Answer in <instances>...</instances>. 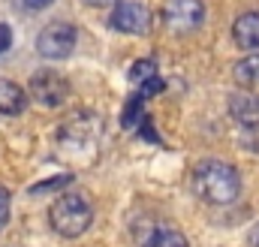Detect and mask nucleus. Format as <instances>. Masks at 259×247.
<instances>
[{
	"label": "nucleus",
	"mask_w": 259,
	"mask_h": 247,
	"mask_svg": "<svg viewBox=\"0 0 259 247\" xmlns=\"http://www.w3.org/2000/svg\"><path fill=\"white\" fill-rule=\"evenodd\" d=\"M75 39H78V33H75L72 24L55 21V24H49V27L36 36V52H39L42 58H49V61H64V58L72 55Z\"/></svg>",
	"instance_id": "39448f33"
},
{
	"label": "nucleus",
	"mask_w": 259,
	"mask_h": 247,
	"mask_svg": "<svg viewBox=\"0 0 259 247\" xmlns=\"http://www.w3.org/2000/svg\"><path fill=\"white\" fill-rule=\"evenodd\" d=\"M9 214H12V196H9V190L0 184V229L9 223Z\"/></svg>",
	"instance_id": "4468645a"
},
{
	"label": "nucleus",
	"mask_w": 259,
	"mask_h": 247,
	"mask_svg": "<svg viewBox=\"0 0 259 247\" xmlns=\"http://www.w3.org/2000/svg\"><path fill=\"white\" fill-rule=\"evenodd\" d=\"M202 21H205V6H202V0H169V3L163 6V24H166L172 33H178V36L199 30Z\"/></svg>",
	"instance_id": "20e7f679"
},
{
	"label": "nucleus",
	"mask_w": 259,
	"mask_h": 247,
	"mask_svg": "<svg viewBox=\"0 0 259 247\" xmlns=\"http://www.w3.org/2000/svg\"><path fill=\"white\" fill-rule=\"evenodd\" d=\"M52 229L64 238H78L94 223V205L81 193H61L49 208Z\"/></svg>",
	"instance_id": "f03ea898"
},
{
	"label": "nucleus",
	"mask_w": 259,
	"mask_h": 247,
	"mask_svg": "<svg viewBox=\"0 0 259 247\" xmlns=\"http://www.w3.org/2000/svg\"><path fill=\"white\" fill-rule=\"evenodd\" d=\"M247 244H250V247H259V223L250 229V235H247Z\"/></svg>",
	"instance_id": "a211bd4d"
},
{
	"label": "nucleus",
	"mask_w": 259,
	"mask_h": 247,
	"mask_svg": "<svg viewBox=\"0 0 259 247\" xmlns=\"http://www.w3.org/2000/svg\"><path fill=\"white\" fill-rule=\"evenodd\" d=\"M72 184V175H58V178H49L42 184L30 187V196H42V193H55V190H64V187Z\"/></svg>",
	"instance_id": "f8f14e48"
},
{
	"label": "nucleus",
	"mask_w": 259,
	"mask_h": 247,
	"mask_svg": "<svg viewBox=\"0 0 259 247\" xmlns=\"http://www.w3.org/2000/svg\"><path fill=\"white\" fill-rule=\"evenodd\" d=\"M55 0H24V6L27 9H46V6H52Z\"/></svg>",
	"instance_id": "dca6fc26"
},
{
	"label": "nucleus",
	"mask_w": 259,
	"mask_h": 247,
	"mask_svg": "<svg viewBox=\"0 0 259 247\" xmlns=\"http://www.w3.org/2000/svg\"><path fill=\"white\" fill-rule=\"evenodd\" d=\"M235 81L247 88H259V55H247L244 61L235 63Z\"/></svg>",
	"instance_id": "9b49d317"
},
{
	"label": "nucleus",
	"mask_w": 259,
	"mask_h": 247,
	"mask_svg": "<svg viewBox=\"0 0 259 247\" xmlns=\"http://www.w3.org/2000/svg\"><path fill=\"white\" fill-rule=\"evenodd\" d=\"M142 247H190V241L184 238V232H178L175 226H154L145 238Z\"/></svg>",
	"instance_id": "9d476101"
},
{
	"label": "nucleus",
	"mask_w": 259,
	"mask_h": 247,
	"mask_svg": "<svg viewBox=\"0 0 259 247\" xmlns=\"http://www.w3.org/2000/svg\"><path fill=\"white\" fill-rule=\"evenodd\" d=\"M193 190L208 205H229L241 196V175L223 160H202L193 169Z\"/></svg>",
	"instance_id": "f257e3e1"
},
{
	"label": "nucleus",
	"mask_w": 259,
	"mask_h": 247,
	"mask_svg": "<svg viewBox=\"0 0 259 247\" xmlns=\"http://www.w3.org/2000/svg\"><path fill=\"white\" fill-rule=\"evenodd\" d=\"M27 91H30V97H33L39 106L58 109V106H64L66 97H69V81H66L61 72H55V69H36V72L30 75Z\"/></svg>",
	"instance_id": "7ed1b4c3"
},
{
	"label": "nucleus",
	"mask_w": 259,
	"mask_h": 247,
	"mask_svg": "<svg viewBox=\"0 0 259 247\" xmlns=\"http://www.w3.org/2000/svg\"><path fill=\"white\" fill-rule=\"evenodd\" d=\"M109 24H112V30H118V33H133V36H139V33H148L151 15H148L145 3H136V0H121V3L112 9Z\"/></svg>",
	"instance_id": "423d86ee"
},
{
	"label": "nucleus",
	"mask_w": 259,
	"mask_h": 247,
	"mask_svg": "<svg viewBox=\"0 0 259 247\" xmlns=\"http://www.w3.org/2000/svg\"><path fill=\"white\" fill-rule=\"evenodd\" d=\"M27 109V94L15 85L0 78V115H21Z\"/></svg>",
	"instance_id": "1a4fd4ad"
},
{
	"label": "nucleus",
	"mask_w": 259,
	"mask_h": 247,
	"mask_svg": "<svg viewBox=\"0 0 259 247\" xmlns=\"http://www.w3.org/2000/svg\"><path fill=\"white\" fill-rule=\"evenodd\" d=\"M229 115L247 130H259V97L253 94H229Z\"/></svg>",
	"instance_id": "0eeeda50"
},
{
	"label": "nucleus",
	"mask_w": 259,
	"mask_h": 247,
	"mask_svg": "<svg viewBox=\"0 0 259 247\" xmlns=\"http://www.w3.org/2000/svg\"><path fill=\"white\" fill-rule=\"evenodd\" d=\"M232 36H235V43H238L241 49H247V52L259 49V12H244V15H238L235 24H232Z\"/></svg>",
	"instance_id": "6e6552de"
},
{
	"label": "nucleus",
	"mask_w": 259,
	"mask_h": 247,
	"mask_svg": "<svg viewBox=\"0 0 259 247\" xmlns=\"http://www.w3.org/2000/svg\"><path fill=\"white\" fill-rule=\"evenodd\" d=\"M88 6H97V9H106V6H118L121 0H84Z\"/></svg>",
	"instance_id": "f3484780"
},
{
	"label": "nucleus",
	"mask_w": 259,
	"mask_h": 247,
	"mask_svg": "<svg viewBox=\"0 0 259 247\" xmlns=\"http://www.w3.org/2000/svg\"><path fill=\"white\" fill-rule=\"evenodd\" d=\"M9 46H12V30H9V24H0V55H6Z\"/></svg>",
	"instance_id": "2eb2a0df"
},
{
	"label": "nucleus",
	"mask_w": 259,
	"mask_h": 247,
	"mask_svg": "<svg viewBox=\"0 0 259 247\" xmlns=\"http://www.w3.org/2000/svg\"><path fill=\"white\" fill-rule=\"evenodd\" d=\"M154 75H157L154 58H145V61L133 63V69H130V78H133V81H148V78H154Z\"/></svg>",
	"instance_id": "ddd939ff"
}]
</instances>
